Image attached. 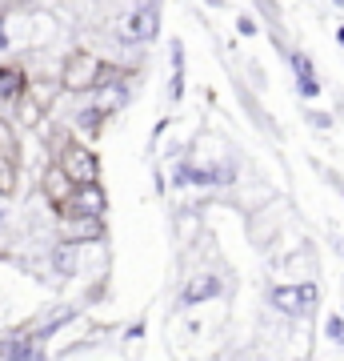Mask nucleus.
<instances>
[{
    "mask_svg": "<svg viewBox=\"0 0 344 361\" xmlns=\"http://www.w3.org/2000/svg\"><path fill=\"white\" fill-rule=\"evenodd\" d=\"M101 73H104V61L96 56L92 49H77L68 52L60 61V77H56V85H60V92H68V97H89L96 85H101Z\"/></svg>",
    "mask_w": 344,
    "mask_h": 361,
    "instance_id": "1",
    "label": "nucleus"
},
{
    "mask_svg": "<svg viewBox=\"0 0 344 361\" xmlns=\"http://www.w3.org/2000/svg\"><path fill=\"white\" fill-rule=\"evenodd\" d=\"M56 241L64 245H92V241H104V221L92 217H68V213H56Z\"/></svg>",
    "mask_w": 344,
    "mask_h": 361,
    "instance_id": "2",
    "label": "nucleus"
},
{
    "mask_svg": "<svg viewBox=\"0 0 344 361\" xmlns=\"http://www.w3.org/2000/svg\"><path fill=\"white\" fill-rule=\"evenodd\" d=\"M324 334H329L336 345H344V317H329V322H324Z\"/></svg>",
    "mask_w": 344,
    "mask_h": 361,
    "instance_id": "9",
    "label": "nucleus"
},
{
    "mask_svg": "<svg viewBox=\"0 0 344 361\" xmlns=\"http://www.w3.org/2000/svg\"><path fill=\"white\" fill-rule=\"evenodd\" d=\"M16 193V165L0 157V197H13Z\"/></svg>",
    "mask_w": 344,
    "mask_h": 361,
    "instance_id": "8",
    "label": "nucleus"
},
{
    "mask_svg": "<svg viewBox=\"0 0 344 361\" xmlns=\"http://www.w3.org/2000/svg\"><path fill=\"white\" fill-rule=\"evenodd\" d=\"M293 73H296V85H300V92H305V97H320V80H317L312 61H308L305 52H296V56H293Z\"/></svg>",
    "mask_w": 344,
    "mask_h": 361,
    "instance_id": "7",
    "label": "nucleus"
},
{
    "mask_svg": "<svg viewBox=\"0 0 344 361\" xmlns=\"http://www.w3.org/2000/svg\"><path fill=\"white\" fill-rule=\"evenodd\" d=\"M268 305L284 317H300V293H296V285H276L272 293H268Z\"/></svg>",
    "mask_w": 344,
    "mask_h": 361,
    "instance_id": "6",
    "label": "nucleus"
},
{
    "mask_svg": "<svg viewBox=\"0 0 344 361\" xmlns=\"http://www.w3.org/2000/svg\"><path fill=\"white\" fill-rule=\"evenodd\" d=\"M336 40H340V44H344V28H336Z\"/></svg>",
    "mask_w": 344,
    "mask_h": 361,
    "instance_id": "10",
    "label": "nucleus"
},
{
    "mask_svg": "<svg viewBox=\"0 0 344 361\" xmlns=\"http://www.w3.org/2000/svg\"><path fill=\"white\" fill-rule=\"evenodd\" d=\"M60 213H68V217L104 221V213H108V193H104L101 185H80V189H72V201H68Z\"/></svg>",
    "mask_w": 344,
    "mask_h": 361,
    "instance_id": "3",
    "label": "nucleus"
},
{
    "mask_svg": "<svg viewBox=\"0 0 344 361\" xmlns=\"http://www.w3.org/2000/svg\"><path fill=\"white\" fill-rule=\"evenodd\" d=\"M224 289V277L220 273H212V269H204V273H196V277H189V285L180 289V301H212V297Z\"/></svg>",
    "mask_w": 344,
    "mask_h": 361,
    "instance_id": "5",
    "label": "nucleus"
},
{
    "mask_svg": "<svg viewBox=\"0 0 344 361\" xmlns=\"http://www.w3.org/2000/svg\"><path fill=\"white\" fill-rule=\"evenodd\" d=\"M72 189H77V185L64 177L60 169L52 165V161H49L44 169H40V201H44V205H49L52 213H60V209L68 205V201H72Z\"/></svg>",
    "mask_w": 344,
    "mask_h": 361,
    "instance_id": "4",
    "label": "nucleus"
}]
</instances>
